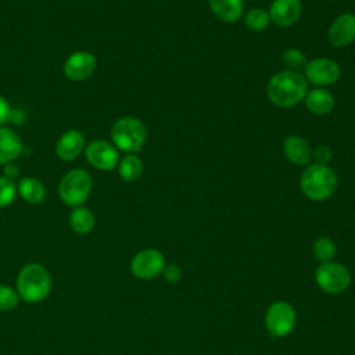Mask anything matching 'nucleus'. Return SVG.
Masks as SVG:
<instances>
[{"mask_svg": "<svg viewBox=\"0 0 355 355\" xmlns=\"http://www.w3.org/2000/svg\"><path fill=\"white\" fill-rule=\"evenodd\" d=\"M336 244L330 237H319L313 243V257L320 262H329L336 255Z\"/></svg>", "mask_w": 355, "mask_h": 355, "instance_id": "23", "label": "nucleus"}, {"mask_svg": "<svg viewBox=\"0 0 355 355\" xmlns=\"http://www.w3.org/2000/svg\"><path fill=\"white\" fill-rule=\"evenodd\" d=\"M315 280L318 286L329 293V294H338L348 288L351 283V273L347 266L340 262H322L316 272Z\"/></svg>", "mask_w": 355, "mask_h": 355, "instance_id": "6", "label": "nucleus"}, {"mask_svg": "<svg viewBox=\"0 0 355 355\" xmlns=\"http://www.w3.org/2000/svg\"><path fill=\"white\" fill-rule=\"evenodd\" d=\"M17 193L15 183L6 176H0V208L10 205L15 200Z\"/></svg>", "mask_w": 355, "mask_h": 355, "instance_id": "26", "label": "nucleus"}, {"mask_svg": "<svg viewBox=\"0 0 355 355\" xmlns=\"http://www.w3.org/2000/svg\"><path fill=\"white\" fill-rule=\"evenodd\" d=\"M212 14L222 22H236L243 15V0H208Z\"/></svg>", "mask_w": 355, "mask_h": 355, "instance_id": "18", "label": "nucleus"}, {"mask_svg": "<svg viewBox=\"0 0 355 355\" xmlns=\"http://www.w3.org/2000/svg\"><path fill=\"white\" fill-rule=\"evenodd\" d=\"M302 6L300 0H273L269 7L270 22L280 28H288L294 25L301 17Z\"/></svg>", "mask_w": 355, "mask_h": 355, "instance_id": "13", "label": "nucleus"}, {"mask_svg": "<svg viewBox=\"0 0 355 355\" xmlns=\"http://www.w3.org/2000/svg\"><path fill=\"white\" fill-rule=\"evenodd\" d=\"M85 136L78 129H71L65 132L55 144V155L64 161H73L82 151H85Z\"/></svg>", "mask_w": 355, "mask_h": 355, "instance_id": "15", "label": "nucleus"}, {"mask_svg": "<svg viewBox=\"0 0 355 355\" xmlns=\"http://www.w3.org/2000/svg\"><path fill=\"white\" fill-rule=\"evenodd\" d=\"M165 268L164 255L155 248L139 251L130 261V272L143 280L153 279L162 273Z\"/></svg>", "mask_w": 355, "mask_h": 355, "instance_id": "9", "label": "nucleus"}, {"mask_svg": "<svg viewBox=\"0 0 355 355\" xmlns=\"http://www.w3.org/2000/svg\"><path fill=\"white\" fill-rule=\"evenodd\" d=\"M143 172V162L136 154H128L118 164V175L125 182H133L139 179Z\"/></svg>", "mask_w": 355, "mask_h": 355, "instance_id": "21", "label": "nucleus"}, {"mask_svg": "<svg viewBox=\"0 0 355 355\" xmlns=\"http://www.w3.org/2000/svg\"><path fill=\"white\" fill-rule=\"evenodd\" d=\"M17 291L25 302L36 304L43 301L51 291V276L40 263L25 265L17 277Z\"/></svg>", "mask_w": 355, "mask_h": 355, "instance_id": "3", "label": "nucleus"}, {"mask_svg": "<svg viewBox=\"0 0 355 355\" xmlns=\"http://www.w3.org/2000/svg\"><path fill=\"white\" fill-rule=\"evenodd\" d=\"M87 162L101 171H111L119 164L118 148L107 140H93L85 147Z\"/></svg>", "mask_w": 355, "mask_h": 355, "instance_id": "10", "label": "nucleus"}, {"mask_svg": "<svg viewBox=\"0 0 355 355\" xmlns=\"http://www.w3.org/2000/svg\"><path fill=\"white\" fill-rule=\"evenodd\" d=\"M19 294L15 288L7 284H0V311H11L19 302Z\"/></svg>", "mask_w": 355, "mask_h": 355, "instance_id": "25", "label": "nucleus"}, {"mask_svg": "<svg viewBox=\"0 0 355 355\" xmlns=\"http://www.w3.org/2000/svg\"><path fill=\"white\" fill-rule=\"evenodd\" d=\"M304 69V76L306 82L315 85L316 87L331 86L338 80L341 75L340 65L334 60L327 57H318L309 60Z\"/></svg>", "mask_w": 355, "mask_h": 355, "instance_id": "8", "label": "nucleus"}, {"mask_svg": "<svg viewBox=\"0 0 355 355\" xmlns=\"http://www.w3.org/2000/svg\"><path fill=\"white\" fill-rule=\"evenodd\" d=\"M4 176L6 178H8V179H14L17 175H18V172H19V169H18V166L14 164V162H8V164H6L4 165Z\"/></svg>", "mask_w": 355, "mask_h": 355, "instance_id": "30", "label": "nucleus"}, {"mask_svg": "<svg viewBox=\"0 0 355 355\" xmlns=\"http://www.w3.org/2000/svg\"><path fill=\"white\" fill-rule=\"evenodd\" d=\"M270 24L269 14L262 8H251L244 15V25L252 32H262Z\"/></svg>", "mask_w": 355, "mask_h": 355, "instance_id": "22", "label": "nucleus"}, {"mask_svg": "<svg viewBox=\"0 0 355 355\" xmlns=\"http://www.w3.org/2000/svg\"><path fill=\"white\" fill-rule=\"evenodd\" d=\"M11 108L4 97L0 96V126L11 119Z\"/></svg>", "mask_w": 355, "mask_h": 355, "instance_id": "29", "label": "nucleus"}, {"mask_svg": "<svg viewBox=\"0 0 355 355\" xmlns=\"http://www.w3.org/2000/svg\"><path fill=\"white\" fill-rule=\"evenodd\" d=\"M282 61L287 67V69L291 71H300L301 68H305L308 62L305 54L294 47H288L282 53Z\"/></svg>", "mask_w": 355, "mask_h": 355, "instance_id": "24", "label": "nucleus"}, {"mask_svg": "<svg viewBox=\"0 0 355 355\" xmlns=\"http://www.w3.org/2000/svg\"><path fill=\"white\" fill-rule=\"evenodd\" d=\"M162 275H164V277H165L166 282H169V283H176V282H179L180 277H182V270H180V268H179L178 265L171 263V265H165V268H164V270H162Z\"/></svg>", "mask_w": 355, "mask_h": 355, "instance_id": "28", "label": "nucleus"}, {"mask_svg": "<svg viewBox=\"0 0 355 355\" xmlns=\"http://www.w3.org/2000/svg\"><path fill=\"white\" fill-rule=\"evenodd\" d=\"M97 67L94 54L89 51L72 53L64 62L62 72L71 80H85L93 75Z\"/></svg>", "mask_w": 355, "mask_h": 355, "instance_id": "11", "label": "nucleus"}, {"mask_svg": "<svg viewBox=\"0 0 355 355\" xmlns=\"http://www.w3.org/2000/svg\"><path fill=\"white\" fill-rule=\"evenodd\" d=\"M327 40L334 47H345L355 42V14L338 15L327 29Z\"/></svg>", "mask_w": 355, "mask_h": 355, "instance_id": "12", "label": "nucleus"}, {"mask_svg": "<svg viewBox=\"0 0 355 355\" xmlns=\"http://www.w3.org/2000/svg\"><path fill=\"white\" fill-rule=\"evenodd\" d=\"M268 331L275 337L288 336L295 326V311L286 301L273 302L265 315Z\"/></svg>", "mask_w": 355, "mask_h": 355, "instance_id": "7", "label": "nucleus"}, {"mask_svg": "<svg viewBox=\"0 0 355 355\" xmlns=\"http://www.w3.org/2000/svg\"><path fill=\"white\" fill-rule=\"evenodd\" d=\"M22 151V141L17 132L10 128H0V165L12 162Z\"/></svg>", "mask_w": 355, "mask_h": 355, "instance_id": "17", "label": "nucleus"}, {"mask_svg": "<svg viewBox=\"0 0 355 355\" xmlns=\"http://www.w3.org/2000/svg\"><path fill=\"white\" fill-rule=\"evenodd\" d=\"M96 223L94 214L86 207H75L69 215V225L78 234H87L93 230Z\"/></svg>", "mask_w": 355, "mask_h": 355, "instance_id": "20", "label": "nucleus"}, {"mask_svg": "<svg viewBox=\"0 0 355 355\" xmlns=\"http://www.w3.org/2000/svg\"><path fill=\"white\" fill-rule=\"evenodd\" d=\"M305 107L315 115H327L334 108V97L324 87H315L308 90L304 97Z\"/></svg>", "mask_w": 355, "mask_h": 355, "instance_id": "16", "label": "nucleus"}, {"mask_svg": "<svg viewBox=\"0 0 355 355\" xmlns=\"http://www.w3.org/2000/svg\"><path fill=\"white\" fill-rule=\"evenodd\" d=\"M110 135L118 150L128 154H136L146 143L147 128L135 116H122L114 122Z\"/></svg>", "mask_w": 355, "mask_h": 355, "instance_id": "4", "label": "nucleus"}, {"mask_svg": "<svg viewBox=\"0 0 355 355\" xmlns=\"http://www.w3.org/2000/svg\"><path fill=\"white\" fill-rule=\"evenodd\" d=\"M312 159H315L316 164H323L327 165L329 161L331 159V150L327 146H319L313 150V157Z\"/></svg>", "mask_w": 355, "mask_h": 355, "instance_id": "27", "label": "nucleus"}, {"mask_svg": "<svg viewBox=\"0 0 355 355\" xmlns=\"http://www.w3.org/2000/svg\"><path fill=\"white\" fill-rule=\"evenodd\" d=\"M92 176L85 169H72L60 182L58 194L61 201L68 207L82 205L92 191Z\"/></svg>", "mask_w": 355, "mask_h": 355, "instance_id": "5", "label": "nucleus"}, {"mask_svg": "<svg viewBox=\"0 0 355 355\" xmlns=\"http://www.w3.org/2000/svg\"><path fill=\"white\" fill-rule=\"evenodd\" d=\"M308 92V82L300 71L276 72L266 85L269 101L279 108H291L301 103Z\"/></svg>", "mask_w": 355, "mask_h": 355, "instance_id": "1", "label": "nucleus"}, {"mask_svg": "<svg viewBox=\"0 0 355 355\" xmlns=\"http://www.w3.org/2000/svg\"><path fill=\"white\" fill-rule=\"evenodd\" d=\"M283 154L294 165H309L313 157V150L309 143L298 135H290L283 141Z\"/></svg>", "mask_w": 355, "mask_h": 355, "instance_id": "14", "label": "nucleus"}, {"mask_svg": "<svg viewBox=\"0 0 355 355\" xmlns=\"http://www.w3.org/2000/svg\"><path fill=\"white\" fill-rule=\"evenodd\" d=\"M18 194L29 204H40L46 198V187L37 178L26 176L18 182Z\"/></svg>", "mask_w": 355, "mask_h": 355, "instance_id": "19", "label": "nucleus"}, {"mask_svg": "<svg viewBox=\"0 0 355 355\" xmlns=\"http://www.w3.org/2000/svg\"><path fill=\"white\" fill-rule=\"evenodd\" d=\"M337 182V175L329 165L313 162L301 173L300 187L309 200L323 201L334 194Z\"/></svg>", "mask_w": 355, "mask_h": 355, "instance_id": "2", "label": "nucleus"}]
</instances>
